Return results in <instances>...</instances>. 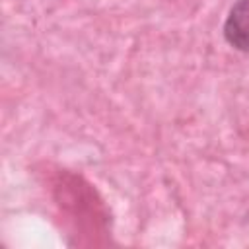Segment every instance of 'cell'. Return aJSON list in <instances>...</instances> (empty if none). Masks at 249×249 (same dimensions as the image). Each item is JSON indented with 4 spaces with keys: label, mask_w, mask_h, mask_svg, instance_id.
I'll use <instances>...</instances> for the list:
<instances>
[{
    "label": "cell",
    "mask_w": 249,
    "mask_h": 249,
    "mask_svg": "<svg viewBox=\"0 0 249 249\" xmlns=\"http://www.w3.org/2000/svg\"><path fill=\"white\" fill-rule=\"evenodd\" d=\"M224 39L239 53H249V0H235L224 21Z\"/></svg>",
    "instance_id": "6da1fadb"
}]
</instances>
